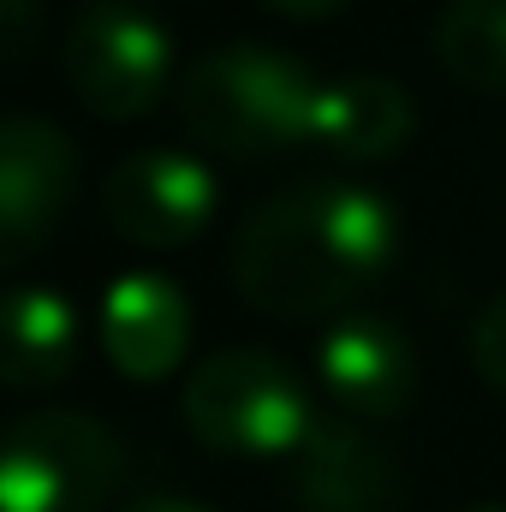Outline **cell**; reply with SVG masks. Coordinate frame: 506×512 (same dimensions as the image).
Masks as SVG:
<instances>
[{"label":"cell","mask_w":506,"mask_h":512,"mask_svg":"<svg viewBox=\"0 0 506 512\" xmlns=\"http://www.w3.org/2000/svg\"><path fill=\"white\" fill-rule=\"evenodd\" d=\"M42 36V0H0V66L24 60Z\"/></svg>","instance_id":"obj_15"},{"label":"cell","mask_w":506,"mask_h":512,"mask_svg":"<svg viewBox=\"0 0 506 512\" xmlns=\"http://www.w3.org/2000/svg\"><path fill=\"white\" fill-rule=\"evenodd\" d=\"M322 411L310 405L304 382L256 346H227L203 358L185 382V423L203 447L227 459H262V453H298L310 423Z\"/></svg>","instance_id":"obj_4"},{"label":"cell","mask_w":506,"mask_h":512,"mask_svg":"<svg viewBox=\"0 0 506 512\" xmlns=\"http://www.w3.org/2000/svg\"><path fill=\"white\" fill-rule=\"evenodd\" d=\"M120 471V435L90 411L36 405L0 429V512H102Z\"/></svg>","instance_id":"obj_3"},{"label":"cell","mask_w":506,"mask_h":512,"mask_svg":"<svg viewBox=\"0 0 506 512\" xmlns=\"http://www.w3.org/2000/svg\"><path fill=\"white\" fill-rule=\"evenodd\" d=\"M126 512H203L197 501H185V495H137Z\"/></svg>","instance_id":"obj_17"},{"label":"cell","mask_w":506,"mask_h":512,"mask_svg":"<svg viewBox=\"0 0 506 512\" xmlns=\"http://www.w3.org/2000/svg\"><path fill=\"white\" fill-rule=\"evenodd\" d=\"M435 60L453 84L506 96V0H447L435 24Z\"/></svg>","instance_id":"obj_13"},{"label":"cell","mask_w":506,"mask_h":512,"mask_svg":"<svg viewBox=\"0 0 506 512\" xmlns=\"http://www.w3.org/2000/svg\"><path fill=\"white\" fill-rule=\"evenodd\" d=\"M322 393L352 417H399L411 405V387H417V358H411V340L387 322V316H340L322 340Z\"/></svg>","instance_id":"obj_9"},{"label":"cell","mask_w":506,"mask_h":512,"mask_svg":"<svg viewBox=\"0 0 506 512\" xmlns=\"http://www.w3.org/2000/svg\"><path fill=\"white\" fill-rule=\"evenodd\" d=\"M215 203H221L215 173L185 149H137L102 185V209H108L114 233L131 239L137 251H173V245L197 239L209 227Z\"/></svg>","instance_id":"obj_7"},{"label":"cell","mask_w":506,"mask_h":512,"mask_svg":"<svg viewBox=\"0 0 506 512\" xmlns=\"http://www.w3.org/2000/svg\"><path fill=\"white\" fill-rule=\"evenodd\" d=\"M78 191V143L42 114H0V268L36 256Z\"/></svg>","instance_id":"obj_6"},{"label":"cell","mask_w":506,"mask_h":512,"mask_svg":"<svg viewBox=\"0 0 506 512\" xmlns=\"http://www.w3.org/2000/svg\"><path fill=\"white\" fill-rule=\"evenodd\" d=\"M191 346V304L161 274H120L102 298V352L131 382H161Z\"/></svg>","instance_id":"obj_10"},{"label":"cell","mask_w":506,"mask_h":512,"mask_svg":"<svg viewBox=\"0 0 506 512\" xmlns=\"http://www.w3.org/2000/svg\"><path fill=\"white\" fill-rule=\"evenodd\" d=\"M262 6H274L280 18H298V24H322V18H334L346 0H262Z\"/></svg>","instance_id":"obj_16"},{"label":"cell","mask_w":506,"mask_h":512,"mask_svg":"<svg viewBox=\"0 0 506 512\" xmlns=\"http://www.w3.org/2000/svg\"><path fill=\"white\" fill-rule=\"evenodd\" d=\"M322 78L280 48L233 42L203 54L179 84V120L197 143L233 161H268L298 143H316Z\"/></svg>","instance_id":"obj_2"},{"label":"cell","mask_w":506,"mask_h":512,"mask_svg":"<svg viewBox=\"0 0 506 512\" xmlns=\"http://www.w3.org/2000/svg\"><path fill=\"white\" fill-rule=\"evenodd\" d=\"M292 495L304 512H393L399 459L352 417H316L292 453Z\"/></svg>","instance_id":"obj_8"},{"label":"cell","mask_w":506,"mask_h":512,"mask_svg":"<svg viewBox=\"0 0 506 512\" xmlns=\"http://www.w3.org/2000/svg\"><path fill=\"white\" fill-rule=\"evenodd\" d=\"M411 126H417L411 90L381 78V72H352V78L322 84L316 143L328 155H340V161H387L393 149H405Z\"/></svg>","instance_id":"obj_11"},{"label":"cell","mask_w":506,"mask_h":512,"mask_svg":"<svg viewBox=\"0 0 506 512\" xmlns=\"http://www.w3.org/2000/svg\"><path fill=\"white\" fill-rule=\"evenodd\" d=\"M477 512H501V507H477Z\"/></svg>","instance_id":"obj_18"},{"label":"cell","mask_w":506,"mask_h":512,"mask_svg":"<svg viewBox=\"0 0 506 512\" xmlns=\"http://www.w3.org/2000/svg\"><path fill=\"white\" fill-rule=\"evenodd\" d=\"M399 251V215L364 185L316 179L268 197L233 233V280L262 316H346Z\"/></svg>","instance_id":"obj_1"},{"label":"cell","mask_w":506,"mask_h":512,"mask_svg":"<svg viewBox=\"0 0 506 512\" xmlns=\"http://www.w3.org/2000/svg\"><path fill=\"white\" fill-rule=\"evenodd\" d=\"M78 364V310L48 286L0 292V382L54 387Z\"/></svg>","instance_id":"obj_12"},{"label":"cell","mask_w":506,"mask_h":512,"mask_svg":"<svg viewBox=\"0 0 506 512\" xmlns=\"http://www.w3.org/2000/svg\"><path fill=\"white\" fill-rule=\"evenodd\" d=\"M471 364H477V376L506 399V292L477 316V328H471Z\"/></svg>","instance_id":"obj_14"},{"label":"cell","mask_w":506,"mask_h":512,"mask_svg":"<svg viewBox=\"0 0 506 512\" xmlns=\"http://www.w3.org/2000/svg\"><path fill=\"white\" fill-rule=\"evenodd\" d=\"M173 78V36L126 0H90L66 30V84L96 120H143Z\"/></svg>","instance_id":"obj_5"}]
</instances>
